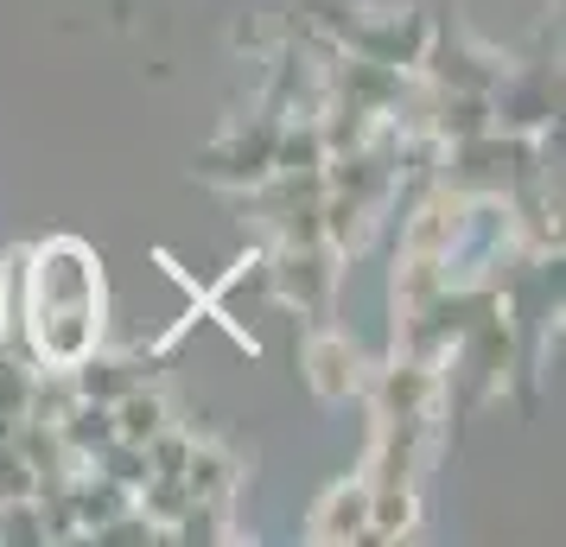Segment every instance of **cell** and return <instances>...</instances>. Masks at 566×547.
I'll list each match as a JSON object with an SVG mask.
<instances>
[{
    "mask_svg": "<svg viewBox=\"0 0 566 547\" xmlns=\"http://www.w3.org/2000/svg\"><path fill=\"white\" fill-rule=\"evenodd\" d=\"M274 140H281V115H261L255 128H230L198 159V179L230 185V191H255L274 172Z\"/></svg>",
    "mask_w": 566,
    "mask_h": 547,
    "instance_id": "obj_2",
    "label": "cell"
},
{
    "mask_svg": "<svg viewBox=\"0 0 566 547\" xmlns=\"http://www.w3.org/2000/svg\"><path fill=\"white\" fill-rule=\"evenodd\" d=\"M27 344L57 376L103 344V267L77 235L39 242L27 261Z\"/></svg>",
    "mask_w": 566,
    "mask_h": 547,
    "instance_id": "obj_1",
    "label": "cell"
},
{
    "mask_svg": "<svg viewBox=\"0 0 566 547\" xmlns=\"http://www.w3.org/2000/svg\"><path fill=\"white\" fill-rule=\"evenodd\" d=\"M306 382L318 401H350V395H363V350L344 332H312L306 338Z\"/></svg>",
    "mask_w": 566,
    "mask_h": 547,
    "instance_id": "obj_3",
    "label": "cell"
},
{
    "mask_svg": "<svg viewBox=\"0 0 566 547\" xmlns=\"http://www.w3.org/2000/svg\"><path fill=\"white\" fill-rule=\"evenodd\" d=\"M369 528V477H337L332 491L312 503L306 535L312 541H363Z\"/></svg>",
    "mask_w": 566,
    "mask_h": 547,
    "instance_id": "obj_4",
    "label": "cell"
}]
</instances>
